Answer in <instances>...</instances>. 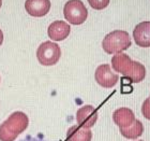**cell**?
Masks as SVG:
<instances>
[{
  "label": "cell",
  "instance_id": "cell-10",
  "mask_svg": "<svg viewBox=\"0 0 150 141\" xmlns=\"http://www.w3.org/2000/svg\"><path fill=\"white\" fill-rule=\"evenodd\" d=\"M112 120L116 125L119 126V128L131 126L135 122L134 112L129 108H119L112 113Z\"/></svg>",
  "mask_w": 150,
  "mask_h": 141
},
{
  "label": "cell",
  "instance_id": "cell-19",
  "mask_svg": "<svg viewBox=\"0 0 150 141\" xmlns=\"http://www.w3.org/2000/svg\"><path fill=\"white\" fill-rule=\"evenodd\" d=\"M1 6H2V0H0V8H1Z\"/></svg>",
  "mask_w": 150,
  "mask_h": 141
},
{
  "label": "cell",
  "instance_id": "cell-11",
  "mask_svg": "<svg viewBox=\"0 0 150 141\" xmlns=\"http://www.w3.org/2000/svg\"><path fill=\"white\" fill-rule=\"evenodd\" d=\"M132 65L133 60L127 54H117L112 58V67L114 70L116 72L122 73L125 77H127L129 72L131 71Z\"/></svg>",
  "mask_w": 150,
  "mask_h": 141
},
{
  "label": "cell",
  "instance_id": "cell-13",
  "mask_svg": "<svg viewBox=\"0 0 150 141\" xmlns=\"http://www.w3.org/2000/svg\"><path fill=\"white\" fill-rule=\"evenodd\" d=\"M144 132V125L141 121L135 120V122L131 126L120 128V134L127 139H137Z\"/></svg>",
  "mask_w": 150,
  "mask_h": 141
},
{
  "label": "cell",
  "instance_id": "cell-3",
  "mask_svg": "<svg viewBox=\"0 0 150 141\" xmlns=\"http://www.w3.org/2000/svg\"><path fill=\"white\" fill-rule=\"evenodd\" d=\"M64 17L73 25H81L87 19L88 10L81 0H69L63 8Z\"/></svg>",
  "mask_w": 150,
  "mask_h": 141
},
{
  "label": "cell",
  "instance_id": "cell-8",
  "mask_svg": "<svg viewBox=\"0 0 150 141\" xmlns=\"http://www.w3.org/2000/svg\"><path fill=\"white\" fill-rule=\"evenodd\" d=\"M26 11L31 16L41 17L46 15L50 9V0H26Z\"/></svg>",
  "mask_w": 150,
  "mask_h": 141
},
{
  "label": "cell",
  "instance_id": "cell-14",
  "mask_svg": "<svg viewBox=\"0 0 150 141\" xmlns=\"http://www.w3.org/2000/svg\"><path fill=\"white\" fill-rule=\"evenodd\" d=\"M145 77H146V69H145L144 65H142L138 62H134L133 60L131 71L129 72L125 78L129 79L132 83H138V82L143 81Z\"/></svg>",
  "mask_w": 150,
  "mask_h": 141
},
{
  "label": "cell",
  "instance_id": "cell-4",
  "mask_svg": "<svg viewBox=\"0 0 150 141\" xmlns=\"http://www.w3.org/2000/svg\"><path fill=\"white\" fill-rule=\"evenodd\" d=\"M60 56H61V50L59 45L55 42L46 41L38 47V60L43 66H53L58 63Z\"/></svg>",
  "mask_w": 150,
  "mask_h": 141
},
{
  "label": "cell",
  "instance_id": "cell-2",
  "mask_svg": "<svg viewBox=\"0 0 150 141\" xmlns=\"http://www.w3.org/2000/svg\"><path fill=\"white\" fill-rule=\"evenodd\" d=\"M130 36L125 30H114L103 39L102 47L107 54H118L131 47Z\"/></svg>",
  "mask_w": 150,
  "mask_h": 141
},
{
  "label": "cell",
  "instance_id": "cell-12",
  "mask_svg": "<svg viewBox=\"0 0 150 141\" xmlns=\"http://www.w3.org/2000/svg\"><path fill=\"white\" fill-rule=\"evenodd\" d=\"M92 132L89 128H85L79 125L70 127L67 132V141H91Z\"/></svg>",
  "mask_w": 150,
  "mask_h": 141
},
{
  "label": "cell",
  "instance_id": "cell-1",
  "mask_svg": "<svg viewBox=\"0 0 150 141\" xmlns=\"http://www.w3.org/2000/svg\"><path fill=\"white\" fill-rule=\"evenodd\" d=\"M29 125V119L24 112L12 113L0 125V141H14L25 132Z\"/></svg>",
  "mask_w": 150,
  "mask_h": 141
},
{
  "label": "cell",
  "instance_id": "cell-15",
  "mask_svg": "<svg viewBox=\"0 0 150 141\" xmlns=\"http://www.w3.org/2000/svg\"><path fill=\"white\" fill-rule=\"evenodd\" d=\"M88 2L91 6V8L96 10H102L108 6L110 0H88Z\"/></svg>",
  "mask_w": 150,
  "mask_h": 141
},
{
  "label": "cell",
  "instance_id": "cell-17",
  "mask_svg": "<svg viewBox=\"0 0 150 141\" xmlns=\"http://www.w3.org/2000/svg\"><path fill=\"white\" fill-rule=\"evenodd\" d=\"M19 141H48V140H45V139L42 137V136H39V137H31V136H27L25 137L24 139Z\"/></svg>",
  "mask_w": 150,
  "mask_h": 141
},
{
  "label": "cell",
  "instance_id": "cell-20",
  "mask_svg": "<svg viewBox=\"0 0 150 141\" xmlns=\"http://www.w3.org/2000/svg\"><path fill=\"white\" fill-rule=\"evenodd\" d=\"M139 141H143V140H139Z\"/></svg>",
  "mask_w": 150,
  "mask_h": 141
},
{
  "label": "cell",
  "instance_id": "cell-5",
  "mask_svg": "<svg viewBox=\"0 0 150 141\" xmlns=\"http://www.w3.org/2000/svg\"><path fill=\"white\" fill-rule=\"evenodd\" d=\"M94 78L98 84L105 88H110L115 86L119 80L118 74L114 73L110 69V66L107 64H103L98 67L94 73Z\"/></svg>",
  "mask_w": 150,
  "mask_h": 141
},
{
  "label": "cell",
  "instance_id": "cell-18",
  "mask_svg": "<svg viewBox=\"0 0 150 141\" xmlns=\"http://www.w3.org/2000/svg\"><path fill=\"white\" fill-rule=\"evenodd\" d=\"M2 42H3V32L2 30H0V45L2 44Z\"/></svg>",
  "mask_w": 150,
  "mask_h": 141
},
{
  "label": "cell",
  "instance_id": "cell-6",
  "mask_svg": "<svg viewBox=\"0 0 150 141\" xmlns=\"http://www.w3.org/2000/svg\"><path fill=\"white\" fill-rule=\"evenodd\" d=\"M76 121L79 126L90 129L98 121V111L90 104L81 107L77 110Z\"/></svg>",
  "mask_w": 150,
  "mask_h": 141
},
{
  "label": "cell",
  "instance_id": "cell-16",
  "mask_svg": "<svg viewBox=\"0 0 150 141\" xmlns=\"http://www.w3.org/2000/svg\"><path fill=\"white\" fill-rule=\"evenodd\" d=\"M142 113L147 120H150V98H147L144 101L143 107H142Z\"/></svg>",
  "mask_w": 150,
  "mask_h": 141
},
{
  "label": "cell",
  "instance_id": "cell-7",
  "mask_svg": "<svg viewBox=\"0 0 150 141\" xmlns=\"http://www.w3.org/2000/svg\"><path fill=\"white\" fill-rule=\"evenodd\" d=\"M70 31H71L70 25L62 21H56V22L52 23L47 29L48 37L54 41L64 40L70 35Z\"/></svg>",
  "mask_w": 150,
  "mask_h": 141
},
{
  "label": "cell",
  "instance_id": "cell-9",
  "mask_svg": "<svg viewBox=\"0 0 150 141\" xmlns=\"http://www.w3.org/2000/svg\"><path fill=\"white\" fill-rule=\"evenodd\" d=\"M133 38L137 45L142 47H150V22H142L134 28Z\"/></svg>",
  "mask_w": 150,
  "mask_h": 141
}]
</instances>
